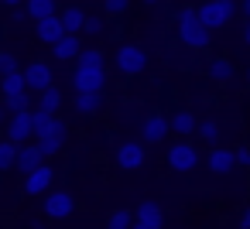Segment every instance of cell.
Wrapping results in <instances>:
<instances>
[{
  "instance_id": "cell-14",
  "label": "cell",
  "mask_w": 250,
  "mask_h": 229,
  "mask_svg": "<svg viewBox=\"0 0 250 229\" xmlns=\"http://www.w3.org/2000/svg\"><path fill=\"white\" fill-rule=\"evenodd\" d=\"M42 161H45V154L38 151V144H31V140H28V144H18V154H14V168H18L21 174H28V171H31V168H38Z\"/></svg>"
},
{
  "instance_id": "cell-28",
  "label": "cell",
  "mask_w": 250,
  "mask_h": 229,
  "mask_svg": "<svg viewBox=\"0 0 250 229\" xmlns=\"http://www.w3.org/2000/svg\"><path fill=\"white\" fill-rule=\"evenodd\" d=\"M14 154H18V144L0 140V171H11L14 168Z\"/></svg>"
},
{
  "instance_id": "cell-24",
  "label": "cell",
  "mask_w": 250,
  "mask_h": 229,
  "mask_svg": "<svg viewBox=\"0 0 250 229\" xmlns=\"http://www.w3.org/2000/svg\"><path fill=\"white\" fill-rule=\"evenodd\" d=\"M209 76H212L216 82H229V79H233V62H229V58H212V62H209Z\"/></svg>"
},
{
  "instance_id": "cell-12",
  "label": "cell",
  "mask_w": 250,
  "mask_h": 229,
  "mask_svg": "<svg viewBox=\"0 0 250 229\" xmlns=\"http://www.w3.org/2000/svg\"><path fill=\"white\" fill-rule=\"evenodd\" d=\"M168 134H171V127H168V120L158 116V113H151V116L141 123V137H144V144H165Z\"/></svg>"
},
{
  "instance_id": "cell-35",
  "label": "cell",
  "mask_w": 250,
  "mask_h": 229,
  "mask_svg": "<svg viewBox=\"0 0 250 229\" xmlns=\"http://www.w3.org/2000/svg\"><path fill=\"white\" fill-rule=\"evenodd\" d=\"M240 229H250V209H247V212L240 215Z\"/></svg>"
},
{
  "instance_id": "cell-33",
  "label": "cell",
  "mask_w": 250,
  "mask_h": 229,
  "mask_svg": "<svg viewBox=\"0 0 250 229\" xmlns=\"http://www.w3.org/2000/svg\"><path fill=\"white\" fill-rule=\"evenodd\" d=\"M233 157H236V164H247V161H250V147H236Z\"/></svg>"
},
{
  "instance_id": "cell-39",
  "label": "cell",
  "mask_w": 250,
  "mask_h": 229,
  "mask_svg": "<svg viewBox=\"0 0 250 229\" xmlns=\"http://www.w3.org/2000/svg\"><path fill=\"white\" fill-rule=\"evenodd\" d=\"M130 229H147V226H141V222H130Z\"/></svg>"
},
{
  "instance_id": "cell-10",
  "label": "cell",
  "mask_w": 250,
  "mask_h": 229,
  "mask_svg": "<svg viewBox=\"0 0 250 229\" xmlns=\"http://www.w3.org/2000/svg\"><path fill=\"white\" fill-rule=\"evenodd\" d=\"M52 181H55V171L42 161L38 168H31V171L24 174V195H45V191L52 188Z\"/></svg>"
},
{
  "instance_id": "cell-13",
  "label": "cell",
  "mask_w": 250,
  "mask_h": 229,
  "mask_svg": "<svg viewBox=\"0 0 250 229\" xmlns=\"http://www.w3.org/2000/svg\"><path fill=\"white\" fill-rule=\"evenodd\" d=\"M134 222H141V226H147V229H161V226H165V209L147 198V202H141V205L134 209Z\"/></svg>"
},
{
  "instance_id": "cell-8",
  "label": "cell",
  "mask_w": 250,
  "mask_h": 229,
  "mask_svg": "<svg viewBox=\"0 0 250 229\" xmlns=\"http://www.w3.org/2000/svg\"><path fill=\"white\" fill-rule=\"evenodd\" d=\"M65 137H69V130H65V123H62L59 116H52V123H48V130H45L42 137H35V140H38V151H42L45 157H52V154H59V151L65 147Z\"/></svg>"
},
{
  "instance_id": "cell-4",
  "label": "cell",
  "mask_w": 250,
  "mask_h": 229,
  "mask_svg": "<svg viewBox=\"0 0 250 229\" xmlns=\"http://www.w3.org/2000/svg\"><path fill=\"white\" fill-rule=\"evenodd\" d=\"M113 65L124 72V76H141L147 69V52L141 45H120L117 55H113Z\"/></svg>"
},
{
  "instance_id": "cell-40",
  "label": "cell",
  "mask_w": 250,
  "mask_h": 229,
  "mask_svg": "<svg viewBox=\"0 0 250 229\" xmlns=\"http://www.w3.org/2000/svg\"><path fill=\"white\" fill-rule=\"evenodd\" d=\"M144 4H161V0H144Z\"/></svg>"
},
{
  "instance_id": "cell-36",
  "label": "cell",
  "mask_w": 250,
  "mask_h": 229,
  "mask_svg": "<svg viewBox=\"0 0 250 229\" xmlns=\"http://www.w3.org/2000/svg\"><path fill=\"white\" fill-rule=\"evenodd\" d=\"M7 116H11V113H7V106H4V103H0V127H4V123H7Z\"/></svg>"
},
{
  "instance_id": "cell-30",
  "label": "cell",
  "mask_w": 250,
  "mask_h": 229,
  "mask_svg": "<svg viewBox=\"0 0 250 229\" xmlns=\"http://www.w3.org/2000/svg\"><path fill=\"white\" fill-rule=\"evenodd\" d=\"M83 31L96 38V35H103V31H106V21H103V18H89V14H86V24H83Z\"/></svg>"
},
{
  "instance_id": "cell-15",
  "label": "cell",
  "mask_w": 250,
  "mask_h": 229,
  "mask_svg": "<svg viewBox=\"0 0 250 229\" xmlns=\"http://www.w3.org/2000/svg\"><path fill=\"white\" fill-rule=\"evenodd\" d=\"M35 35H38V41H45V45H52V41H59L65 31H62V24H59V14H48V18H38L35 21Z\"/></svg>"
},
{
  "instance_id": "cell-17",
  "label": "cell",
  "mask_w": 250,
  "mask_h": 229,
  "mask_svg": "<svg viewBox=\"0 0 250 229\" xmlns=\"http://www.w3.org/2000/svg\"><path fill=\"white\" fill-rule=\"evenodd\" d=\"M72 110L79 116H96L103 110V93H76L72 96Z\"/></svg>"
},
{
  "instance_id": "cell-20",
  "label": "cell",
  "mask_w": 250,
  "mask_h": 229,
  "mask_svg": "<svg viewBox=\"0 0 250 229\" xmlns=\"http://www.w3.org/2000/svg\"><path fill=\"white\" fill-rule=\"evenodd\" d=\"M59 106H62V89L52 82V86H45V89L38 93V110H45V113H59Z\"/></svg>"
},
{
  "instance_id": "cell-19",
  "label": "cell",
  "mask_w": 250,
  "mask_h": 229,
  "mask_svg": "<svg viewBox=\"0 0 250 229\" xmlns=\"http://www.w3.org/2000/svg\"><path fill=\"white\" fill-rule=\"evenodd\" d=\"M209 168H212L216 174H229V171L236 168V157H233V151H226V147H216V151H209Z\"/></svg>"
},
{
  "instance_id": "cell-11",
  "label": "cell",
  "mask_w": 250,
  "mask_h": 229,
  "mask_svg": "<svg viewBox=\"0 0 250 229\" xmlns=\"http://www.w3.org/2000/svg\"><path fill=\"white\" fill-rule=\"evenodd\" d=\"M28 93H42L45 86H52V65L48 62H31L28 69H21Z\"/></svg>"
},
{
  "instance_id": "cell-2",
  "label": "cell",
  "mask_w": 250,
  "mask_h": 229,
  "mask_svg": "<svg viewBox=\"0 0 250 229\" xmlns=\"http://www.w3.org/2000/svg\"><path fill=\"white\" fill-rule=\"evenodd\" d=\"M209 35H212V31L199 21V14H195L192 7H182V11H178V38H182L188 48H195V52L206 48V45H209Z\"/></svg>"
},
{
  "instance_id": "cell-37",
  "label": "cell",
  "mask_w": 250,
  "mask_h": 229,
  "mask_svg": "<svg viewBox=\"0 0 250 229\" xmlns=\"http://www.w3.org/2000/svg\"><path fill=\"white\" fill-rule=\"evenodd\" d=\"M0 4H4V7H21L24 0H0Z\"/></svg>"
},
{
  "instance_id": "cell-21",
  "label": "cell",
  "mask_w": 250,
  "mask_h": 229,
  "mask_svg": "<svg viewBox=\"0 0 250 229\" xmlns=\"http://www.w3.org/2000/svg\"><path fill=\"white\" fill-rule=\"evenodd\" d=\"M168 127L178 134V137H188V134H195V127H199V120L188 113V110H178L171 120H168Z\"/></svg>"
},
{
  "instance_id": "cell-31",
  "label": "cell",
  "mask_w": 250,
  "mask_h": 229,
  "mask_svg": "<svg viewBox=\"0 0 250 229\" xmlns=\"http://www.w3.org/2000/svg\"><path fill=\"white\" fill-rule=\"evenodd\" d=\"M7 72H18V58L11 52H0V76H7Z\"/></svg>"
},
{
  "instance_id": "cell-6",
  "label": "cell",
  "mask_w": 250,
  "mask_h": 229,
  "mask_svg": "<svg viewBox=\"0 0 250 229\" xmlns=\"http://www.w3.org/2000/svg\"><path fill=\"white\" fill-rule=\"evenodd\" d=\"M144 157H147V151H144V144H137V140H124V144L113 147V164H117L120 171H137V168L144 164Z\"/></svg>"
},
{
  "instance_id": "cell-42",
  "label": "cell",
  "mask_w": 250,
  "mask_h": 229,
  "mask_svg": "<svg viewBox=\"0 0 250 229\" xmlns=\"http://www.w3.org/2000/svg\"><path fill=\"white\" fill-rule=\"evenodd\" d=\"M247 168H250V161H247Z\"/></svg>"
},
{
  "instance_id": "cell-23",
  "label": "cell",
  "mask_w": 250,
  "mask_h": 229,
  "mask_svg": "<svg viewBox=\"0 0 250 229\" xmlns=\"http://www.w3.org/2000/svg\"><path fill=\"white\" fill-rule=\"evenodd\" d=\"M24 7H28L24 14L38 21V18H48V14H55V0H24Z\"/></svg>"
},
{
  "instance_id": "cell-27",
  "label": "cell",
  "mask_w": 250,
  "mask_h": 229,
  "mask_svg": "<svg viewBox=\"0 0 250 229\" xmlns=\"http://www.w3.org/2000/svg\"><path fill=\"white\" fill-rule=\"evenodd\" d=\"M130 222H134V212H127V209H117V212H110V219H106V229H130Z\"/></svg>"
},
{
  "instance_id": "cell-7",
  "label": "cell",
  "mask_w": 250,
  "mask_h": 229,
  "mask_svg": "<svg viewBox=\"0 0 250 229\" xmlns=\"http://www.w3.org/2000/svg\"><path fill=\"white\" fill-rule=\"evenodd\" d=\"M165 157H168V164H171L175 171H195V168H199V147L188 144V140H175Z\"/></svg>"
},
{
  "instance_id": "cell-16",
  "label": "cell",
  "mask_w": 250,
  "mask_h": 229,
  "mask_svg": "<svg viewBox=\"0 0 250 229\" xmlns=\"http://www.w3.org/2000/svg\"><path fill=\"white\" fill-rule=\"evenodd\" d=\"M79 52H83V41H79V35H62L59 41H52V55H55L59 62H72Z\"/></svg>"
},
{
  "instance_id": "cell-38",
  "label": "cell",
  "mask_w": 250,
  "mask_h": 229,
  "mask_svg": "<svg viewBox=\"0 0 250 229\" xmlns=\"http://www.w3.org/2000/svg\"><path fill=\"white\" fill-rule=\"evenodd\" d=\"M243 41L250 45V18H247V24H243Z\"/></svg>"
},
{
  "instance_id": "cell-18",
  "label": "cell",
  "mask_w": 250,
  "mask_h": 229,
  "mask_svg": "<svg viewBox=\"0 0 250 229\" xmlns=\"http://www.w3.org/2000/svg\"><path fill=\"white\" fill-rule=\"evenodd\" d=\"M59 24H62L65 35H79L83 24H86V11H83V7H65V11L59 14Z\"/></svg>"
},
{
  "instance_id": "cell-3",
  "label": "cell",
  "mask_w": 250,
  "mask_h": 229,
  "mask_svg": "<svg viewBox=\"0 0 250 229\" xmlns=\"http://www.w3.org/2000/svg\"><path fill=\"white\" fill-rule=\"evenodd\" d=\"M195 14H199V21H202L209 31H219V28H226V24L233 21V14H236V0H206V4H202Z\"/></svg>"
},
{
  "instance_id": "cell-26",
  "label": "cell",
  "mask_w": 250,
  "mask_h": 229,
  "mask_svg": "<svg viewBox=\"0 0 250 229\" xmlns=\"http://www.w3.org/2000/svg\"><path fill=\"white\" fill-rule=\"evenodd\" d=\"M195 134H199L206 144H219V134H223V130H219V123H216V120H206V123H199V127H195Z\"/></svg>"
},
{
  "instance_id": "cell-34",
  "label": "cell",
  "mask_w": 250,
  "mask_h": 229,
  "mask_svg": "<svg viewBox=\"0 0 250 229\" xmlns=\"http://www.w3.org/2000/svg\"><path fill=\"white\" fill-rule=\"evenodd\" d=\"M236 11H240L243 18H250V0H240V4H236Z\"/></svg>"
},
{
  "instance_id": "cell-32",
  "label": "cell",
  "mask_w": 250,
  "mask_h": 229,
  "mask_svg": "<svg viewBox=\"0 0 250 229\" xmlns=\"http://www.w3.org/2000/svg\"><path fill=\"white\" fill-rule=\"evenodd\" d=\"M103 4H106V14H124L130 7V0H103Z\"/></svg>"
},
{
  "instance_id": "cell-41",
  "label": "cell",
  "mask_w": 250,
  "mask_h": 229,
  "mask_svg": "<svg viewBox=\"0 0 250 229\" xmlns=\"http://www.w3.org/2000/svg\"><path fill=\"white\" fill-rule=\"evenodd\" d=\"M247 82H250V69H247Z\"/></svg>"
},
{
  "instance_id": "cell-22",
  "label": "cell",
  "mask_w": 250,
  "mask_h": 229,
  "mask_svg": "<svg viewBox=\"0 0 250 229\" xmlns=\"http://www.w3.org/2000/svg\"><path fill=\"white\" fill-rule=\"evenodd\" d=\"M28 86H24V76H21V69L18 72H7V76H0V93L4 96H18V93H24Z\"/></svg>"
},
{
  "instance_id": "cell-5",
  "label": "cell",
  "mask_w": 250,
  "mask_h": 229,
  "mask_svg": "<svg viewBox=\"0 0 250 229\" xmlns=\"http://www.w3.org/2000/svg\"><path fill=\"white\" fill-rule=\"evenodd\" d=\"M42 212L48 215V219H69L72 212H76V198H72V191H65V188H48L45 191V205H42Z\"/></svg>"
},
{
  "instance_id": "cell-29",
  "label": "cell",
  "mask_w": 250,
  "mask_h": 229,
  "mask_svg": "<svg viewBox=\"0 0 250 229\" xmlns=\"http://www.w3.org/2000/svg\"><path fill=\"white\" fill-rule=\"evenodd\" d=\"M4 106H7V113L31 110V96H28V89H24V93H18V96H4Z\"/></svg>"
},
{
  "instance_id": "cell-1",
  "label": "cell",
  "mask_w": 250,
  "mask_h": 229,
  "mask_svg": "<svg viewBox=\"0 0 250 229\" xmlns=\"http://www.w3.org/2000/svg\"><path fill=\"white\" fill-rule=\"evenodd\" d=\"M72 62H76V72H72L76 93H103V86H106V55L100 48H83Z\"/></svg>"
},
{
  "instance_id": "cell-9",
  "label": "cell",
  "mask_w": 250,
  "mask_h": 229,
  "mask_svg": "<svg viewBox=\"0 0 250 229\" xmlns=\"http://www.w3.org/2000/svg\"><path fill=\"white\" fill-rule=\"evenodd\" d=\"M7 140L11 144H28L35 134H31V110H18V113H11L7 116Z\"/></svg>"
},
{
  "instance_id": "cell-25",
  "label": "cell",
  "mask_w": 250,
  "mask_h": 229,
  "mask_svg": "<svg viewBox=\"0 0 250 229\" xmlns=\"http://www.w3.org/2000/svg\"><path fill=\"white\" fill-rule=\"evenodd\" d=\"M52 116H55V113H45V110H31V134H35V137H42V134L48 130Z\"/></svg>"
}]
</instances>
